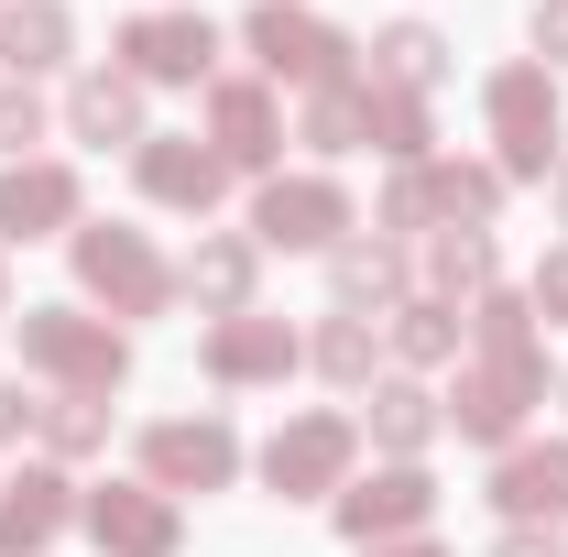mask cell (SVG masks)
I'll use <instances>...</instances> for the list:
<instances>
[{
    "label": "cell",
    "mask_w": 568,
    "mask_h": 557,
    "mask_svg": "<svg viewBox=\"0 0 568 557\" xmlns=\"http://www.w3.org/2000/svg\"><path fill=\"white\" fill-rule=\"evenodd\" d=\"M361 142H372V153H394V164H437V153H426L437 121H426L416 88H372V77H361Z\"/></svg>",
    "instance_id": "d4e9b609"
},
{
    "label": "cell",
    "mask_w": 568,
    "mask_h": 557,
    "mask_svg": "<svg viewBox=\"0 0 568 557\" xmlns=\"http://www.w3.org/2000/svg\"><path fill=\"white\" fill-rule=\"evenodd\" d=\"M328 295L339 306H405V241H383V230H351L339 252H328Z\"/></svg>",
    "instance_id": "44dd1931"
},
{
    "label": "cell",
    "mask_w": 568,
    "mask_h": 557,
    "mask_svg": "<svg viewBox=\"0 0 568 557\" xmlns=\"http://www.w3.org/2000/svg\"><path fill=\"white\" fill-rule=\"evenodd\" d=\"M67 55H77L67 0H0V67L11 77H44V67H67Z\"/></svg>",
    "instance_id": "7402d4cb"
},
{
    "label": "cell",
    "mask_w": 568,
    "mask_h": 557,
    "mask_svg": "<svg viewBox=\"0 0 568 557\" xmlns=\"http://www.w3.org/2000/svg\"><path fill=\"white\" fill-rule=\"evenodd\" d=\"M252 284H263V241L252 230H197V252L175 263V295H197L209 317H252Z\"/></svg>",
    "instance_id": "2e32d148"
},
{
    "label": "cell",
    "mask_w": 568,
    "mask_h": 557,
    "mask_svg": "<svg viewBox=\"0 0 568 557\" xmlns=\"http://www.w3.org/2000/svg\"><path fill=\"white\" fill-rule=\"evenodd\" d=\"M77 525L99 536V557H175L186 547V503L153 482H99L77 492Z\"/></svg>",
    "instance_id": "ba28073f"
},
{
    "label": "cell",
    "mask_w": 568,
    "mask_h": 557,
    "mask_svg": "<svg viewBox=\"0 0 568 557\" xmlns=\"http://www.w3.org/2000/svg\"><path fill=\"white\" fill-rule=\"evenodd\" d=\"M503 525H568V437H514L493 459Z\"/></svg>",
    "instance_id": "9a60e30c"
},
{
    "label": "cell",
    "mask_w": 568,
    "mask_h": 557,
    "mask_svg": "<svg viewBox=\"0 0 568 557\" xmlns=\"http://www.w3.org/2000/svg\"><path fill=\"white\" fill-rule=\"evenodd\" d=\"M448 426L470 437V448H514L525 416L547 405V340L536 350H470V372H459V394H437Z\"/></svg>",
    "instance_id": "7a4b0ae2"
},
{
    "label": "cell",
    "mask_w": 568,
    "mask_h": 557,
    "mask_svg": "<svg viewBox=\"0 0 568 557\" xmlns=\"http://www.w3.org/2000/svg\"><path fill=\"white\" fill-rule=\"evenodd\" d=\"M459 67V44H448V33H437V22H383V33H372V88H437V77Z\"/></svg>",
    "instance_id": "cb8c5ba5"
},
{
    "label": "cell",
    "mask_w": 568,
    "mask_h": 557,
    "mask_svg": "<svg viewBox=\"0 0 568 557\" xmlns=\"http://www.w3.org/2000/svg\"><path fill=\"white\" fill-rule=\"evenodd\" d=\"M351 459H361V416H284L274 448H263V482L284 503H339L351 492Z\"/></svg>",
    "instance_id": "8992f818"
},
{
    "label": "cell",
    "mask_w": 568,
    "mask_h": 557,
    "mask_svg": "<svg viewBox=\"0 0 568 557\" xmlns=\"http://www.w3.org/2000/svg\"><path fill=\"white\" fill-rule=\"evenodd\" d=\"M361 219H351V186L339 175H263L252 198V241L263 252H339Z\"/></svg>",
    "instance_id": "52a82bcc"
},
{
    "label": "cell",
    "mask_w": 568,
    "mask_h": 557,
    "mask_svg": "<svg viewBox=\"0 0 568 557\" xmlns=\"http://www.w3.org/2000/svg\"><path fill=\"white\" fill-rule=\"evenodd\" d=\"M67 525H77V482L55 470V459L22 470V482H0V557H44Z\"/></svg>",
    "instance_id": "ac0fdd59"
},
{
    "label": "cell",
    "mask_w": 568,
    "mask_h": 557,
    "mask_svg": "<svg viewBox=\"0 0 568 557\" xmlns=\"http://www.w3.org/2000/svg\"><path fill=\"white\" fill-rule=\"evenodd\" d=\"M437 426H448V405L426 394L416 372H394V383H372V394H361V437H372L383 459H426V448H437Z\"/></svg>",
    "instance_id": "d6986e66"
},
{
    "label": "cell",
    "mask_w": 568,
    "mask_h": 557,
    "mask_svg": "<svg viewBox=\"0 0 568 557\" xmlns=\"http://www.w3.org/2000/svg\"><path fill=\"white\" fill-rule=\"evenodd\" d=\"M306 361H317V372H328L339 394H372V361H383V328H372V317H351V306H339V317H328V328L306 340Z\"/></svg>",
    "instance_id": "4316f807"
},
{
    "label": "cell",
    "mask_w": 568,
    "mask_h": 557,
    "mask_svg": "<svg viewBox=\"0 0 568 557\" xmlns=\"http://www.w3.org/2000/svg\"><path fill=\"white\" fill-rule=\"evenodd\" d=\"M209 67H219L209 11H132L121 22V77H142V88H197Z\"/></svg>",
    "instance_id": "30bf717a"
},
{
    "label": "cell",
    "mask_w": 568,
    "mask_h": 557,
    "mask_svg": "<svg viewBox=\"0 0 568 557\" xmlns=\"http://www.w3.org/2000/svg\"><path fill=\"white\" fill-rule=\"evenodd\" d=\"M209 153L230 175H274L284 121H274V88H263V77H219L209 88Z\"/></svg>",
    "instance_id": "5bb4252c"
},
{
    "label": "cell",
    "mask_w": 568,
    "mask_h": 557,
    "mask_svg": "<svg viewBox=\"0 0 568 557\" xmlns=\"http://www.w3.org/2000/svg\"><path fill=\"white\" fill-rule=\"evenodd\" d=\"M295 142H306V153H361V77H339V88H306V121H295Z\"/></svg>",
    "instance_id": "f546056e"
},
{
    "label": "cell",
    "mask_w": 568,
    "mask_h": 557,
    "mask_svg": "<svg viewBox=\"0 0 568 557\" xmlns=\"http://www.w3.org/2000/svg\"><path fill=\"white\" fill-rule=\"evenodd\" d=\"M295 361H306V340H295L284 317H263V306H252V317H219L209 340H197V372H209L219 394H263V383H284Z\"/></svg>",
    "instance_id": "7c38bea8"
},
{
    "label": "cell",
    "mask_w": 568,
    "mask_h": 557,
    "mask_svg": "<svg viewBox=\"0 0 568 557\" xmlns=\"http://www.w3.org/2000/svg\"><path fill=\"white\" fill-rule=\"evenodd\" d=\"M493 284H503L493 230H437V241H426V295H437V306H481Z\"/></svg>",
    "instance_id": "603a6c76"
},
{
    "label": "cell",
    "mask_w": 568,
    "mask_h": 557,
    "mask_svg": "<svg viewBox=\"0 0 568 557\" xmlns=\"http://www.w3.org/2000/svg\"><path fill=\"white\" fill-rule=\"evenodd\" d=\"M481 121H493V164H503V186H536V175H558V153H568V110H558V77H547V67H493V88H481Z\"/></svg>",
    "instance_id": "6da1fadb"
},
{
    "label": "cell",
    "mask_w": 568,
    "mask_h": 557,
    "mask_svg": "<svg viewBox=\"0 0 568 557\" xmlns=\"http://www.w3.org/2000/svg\"><path fill=\"white\" fill-rule=\"evenodd\" d=\"M44 426V394H22V383H0V448H22Z\"/></svg>",
    "instance_id": "e575fe53"
},
{
    "label": "cell",
    "mask_w": 568,
    "mask_h": 557,
    "mask_svg": "<svg viewBox=\"0 0 568 557\" xmlns=\"http://www.w3.org/2000/svg\"><path fill=\"white\" fill-rule=\"evenodd\" d=\"M142 482L153 492H230L241 482V426L230 416H153L142 426Z\"/></svg>",
    "instance_id": "5b68a950"
},
{
    "label": "cell",
    "mask_w": 568,
    "mask_h": 557,
    "mask_svg": "<svg viewBox=\"0 0 568 557\" xmlns=\"http://www.w3.org/2000/svg\"><path fill=\"white\" fill-rule=\"evenodd\" d=\"M33 142H44V99H33V77H0V164H33Z\"/></svg>",
    "instance_id": "d6a6232c"
},
{
    "label": "cell",
    "mask_w": 568,
    "mask_h": 557,
    "mask_svg": "<svg viewBox=\"0 0 568 557\" xmlns=\"http://www.w3.org/2000/svg\"><path fill=\"white\" fill-rule=\"evenodd\" d=\"M426 175H437V230H481V219L503 209V164H459V153H448V164H426Z\"/></svg>",
    "instance_id": "83f0119b"
},
{
    "label": "cell",
    "mask_w": 568,
    "mask_h": 557,
    "mask_svg": "<svg viewBox=\"0 0 568 557\" xmlns=\"http://www.w3.org/2000/svg\"><path fill=\"white\" fill-rule=\"evenodd\" d=\"M558 219H568V153H558Z\"/></svg>",
    "instance_id": "f35d334b"
},
{
    "label": "cell",
    "mask_w": 568,
    "mask_h": 557,
    "mask_svg": "<svg viewBox=\"0 0 568 557\" xmlns=\"http://www.w3.org/2000/svg\"><path fill=\"white\" fill-rule=\"evenodd\" d=\"M525 33H536V55H547V77L568 67V0H536V22H525Z\"/></svg>",
    "instance_id": "d590c367"
},
{
    "label": "cell",
    "mask_w": 568,
    "mask_h": 557,
    "mask_svg": "<svg viewBox=\"0 0 568 557\" xmlns=\"http://www.w3.org/2000/svg\"><path fill=\"white\" fill-rule=\"evenodd\" d=\"M383 340L405 372H437V361H459V306H437V295H405L394 317H383Z\"/></svg>",
    "instance_id": "484cf974"
},
{
    "label": "cell",
    "mask_w": 568,
    "mask_h": 557,
    "mask_svg": "<svg viewBox=\"0 0 568 557\" xmlns=\"http://www.w3.org/2000/svg\"><path fill=\"white\" fill-rule=\"evenodd\" d=\"M525 306H536L547 328H568V252H547V263H536V284H525Z\"/></svg>",
    "instance_id": "836d02e7"
},
{
    "label": "cell",
    "mask_w": 568,
    "mask_h": 557,
    "mask_svg": "<svg viewBox=\"0 0 568 557\" xmlns=\"http://www.w3.org/2000/svg\"><path fill=\"white\" fill-rule=\"evenodd\" d=\"M55 459H99L110 448V394H44V426H33Z\"/></svg>",
    "instance_id": "f1b7e54d"
},
{
    "label": "cell",
    "mask_w": 568,
    "mask_h": 557,
    "mask_svg": "<svg viewBox=\"0 0 568 557\" xmlns=\"http://www.w3.org/2000/svg\"><path fill=\"white\" fill-rule=\"evenodd\" d=\"M132 175H142V198H153V209H186V219H209L219 198H230V164H219L197 132H142Z\"/></svg>",
    "instance_id": "4fadbf2b"
},
{
    "label": "cell",
    "mask_w": 568,
    "mask_h": 557,
    "mask_svg": "<svg viewBox=\"0 0 568 557\" xmlns=\"http://www.w3.org/2000/svg\"><path fill=\"white\" fill-rule=\"evenodd\" d=\"M67 132H77V142H99V153H110V142H121V153H142V77L88 67V77L67 88Z\"/></svg>",
    "instance_id": "ffe728a7"
},
{
    "label": "cell",
    "mask_w": 568,
    "mask_h": 557,
    "mask_svg": "<svg viewBox=\"0 0 568 557\" xmlns=\"http://www.w3.org/2000/svg\"><path fill=\"white\" fill-rule=\"evenodd\" d=\"M470 350H536V306H525L514 284H493V295L470 306Z\"/></svg>",
    "instance_id": "1f68e13d"
},
{
    "label": "cell",
    "mask_w": 568,
    "mask_h": 557,
    "mask_svg": "<svg viewBox=\"0 0 568 557\" xmlns=\"http://www.w3.org/2000/svg\"><path fill=\"white\" fill-rule=\"evenodd\" d=\"M241 44L263 55V77H295V88H339V77H351V33L317 22V11H295V0H263V11L241 22Z\"/></svg>",
    "instance_id": "9c48e42d"
},
{
    "label": "cell",
    "mask_w": 568,
    "mask_h": 557,
    "mask_svg": "<svg viewBox=\"0 0 568 557\" xmlns=\"http://www.w3.org/2000/svg\"><path fill=\"white\" fill-rule=\"evenodd\" d=\"M0 317H11V274H0Z\"/></svg>",
    "instance_id": "ab89813d"
},
{
    "label": "cell",
    "mask_w": 568,
    "mask_h": 557,
    "mask_svg": "<svg viewBox=\"0 0 568 557\" xmlns=\"http://www.w3.org/2000/svg\"><path fill=\"white\" fill-rule=\"evenodd\" d=\"M361 557H448V547H426V536H394V547H361Z\"/></svg>",
    "instance_id": "74e56055"
},
{
    "label": "cell",
    "mask_w": 568,
    "mask_h": 557,
    "mask_svg": "<svg viewBox=\"0 0 568 557\" xmlns=\"http://www.w3.org/2000/svg\"><path fill=\"white\" fill-rule=\"evenodd\" d=\"M328 514H339V536H351V547H394V536H426L437 482H426V459H383V470H372V482H351Z\"/></svg>",
    "instance_id": "8fae6325"
},
{
    "label": "cell",
    "mask_w": 568,
    "mask_h": 557,
    "mask_svg": "<svg viewBox=\"0 0 568 557\" xmlns=\"http://www.w3.org/2000/svg\"><path fill=\"white\" fill-rule=\"evenodd\" d=\"M67 252H77V284H88L110 317H164V306H175V263L142 241L132 219H77Z\"/></svg>",
    "instance_id": "277c9868"
},
{
    "label": "cell",
    "mask_w": 568,
    "mask_h": 557,
    "mask_svg": "<svg viewBox=\"0 0 568 557\" xmlns=\"http://www.w3.org/2000/svg\"><path fill=\"white\" fill-rule=\"evenodd\" d=\"M55 230H77V164H0V252L11 241H55Z\"/></svg>",
    "instance_id": "e0dca14e"
},
{
    "label": "cell",
    "mask_w": 568,
    "mask_h": 557,
    "mask_svg": "<svg viewBox=\"0 0 568 557\" xmlns=\"http://www.w3.org/2000/svg\"><path fill=\"white\" fill-rule=\"evenodd\" d=\"M22 361L55 383V394H121L132 383V340L88 306H22Z\"/></svg>",
    "instance_id": "3957f363"
},
{
    "label": "cell",
    "mask_w": 568,
    "mask_h": 557,
    "mask_svg": "<svg viewBox=\"0 0 568 557\" xmlns=\"http://www.w3.org/2000/svg\"><path fill=\"white\" fill-rule=\"evenodd\" d=\"M372 230H383V241H437V175H426V164H394V186H383V209H372Z\"/></svg>",
    "instance_id": "4dcf8cb0"
},
{
    "label": "cell",
    "mask_w": 568,
    "mask_h": 557,
    "mask_svg": "<svg viewBox=\"0 0 568 557\" xmlns=\"http://www.w3.org/2000/svg\"><path fill=\"white\" fill-rule=\"evenodd\" d=\"M493 557H568V536H558V525H503Z\"/></svg>",
    "instance_id": "8d00e7d4"
}]
</instances>
